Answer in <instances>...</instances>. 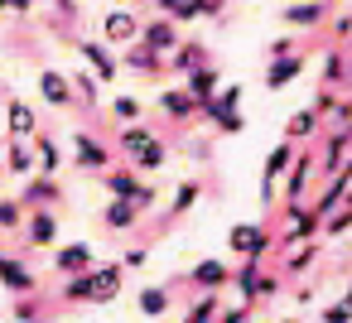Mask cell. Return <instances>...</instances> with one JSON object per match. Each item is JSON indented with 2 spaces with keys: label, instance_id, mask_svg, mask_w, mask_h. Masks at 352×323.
I'll return each instance as SVG.
<instances>
[{
  "label": "cell",
  "instance_id": "obj_1",
  "mask_svg": "<svg viewBox=\"0 0 352 323\" xmlns=\"http://www.w3.org/2000/svg\"><path fill=\"white\" fill-rule=\"evenodd\" d=\"M121 275H126L121 260H116V265L92 260L87 270L68 275V285L58 289V299H63V304H111V299L121 294Z\"/></svg>",
  "mask_w": 352,
  "mask_h": 323
},
{
  "label": "cell",
  "instance_id": "obj_2",
  "mask_svg": "<svg viewBox=\"0 0 352 323\" xmlns=\"http://www.w3.org/2000/svg\"><path fill=\"white\" fill-rule=\"evenodd\" d=\"M121 155L131 159V169H140V174H155V169H164L169 164V145L150 131V126H135V121H126V131H121Z\"/></svg>",
  "mask_w": 352,
  "mask_h": 323
},
{
  "label": "cell",
  "instance_id": "obj_3",
  "mask_svg": "<svg viewBox=\"0 0 352 323\" xmlns=\"http://www.w3.org/2000/svg\"><path fill=\"white\" fill-rule=\"evenodd\" d=\"M102 188L111 193V198H135L140 208H150L155 203V188L150 183H140V174H131V169H102Z\"/></svg>",
  "mask_w": 352,
  "mask_h": 323
},
{
  "label": "cell",
  "instance_id": "obj_4",
  "mask_svg": "<svg viewBox=\"0 0 352 323\" xmlns=\"http://www.w3.org/2000/svg\"><path fill=\"white\" fill-rule=\"evenodd\" d=\"M227 246H232L236 256H261V260H265V251L275 246V236H270L261 222H236V227L227 232Z\"/></svg>",
  "mask_w": 352,
  "mask_h": 323
},
{
  "label": "cell",
  "instance_id": "obj_5",
  "mask_svg": "<svg viewBox=\"0 0 352 323\" xmlns=\"http://www.w3.org/2000/svg\"><path fill=\"white\" fill-rule=\"evenodd\" d=\"M289 159H294V140H280V145L265 155V169H261V203L275 198V183H280V174L289 169Z\"/></svg>",
  "mask_w": 352,
  "mask_h": 323
},
{
  "label": "cell",
  "instance_id": "obj_6",
  "mask_svg": "<svg viewBox=\"0 0 352 323\" xmlns=\"http://www.w3.org/2000/svg\"><path fill=\"white\" fill-rule=\"evenodd\" d=\"M140 44L155 49L160 58H169L174 44H179V25L174 20H140Z\"/></svg>",
  "mask_w": 352,
  "mask_h": 323
},
{
  "label": "cell",
  "instance_id": "obj_7",
  "mask_svg": "<svg viewBox=\"0 0 352 323\" xmlns=\"http://www.w3.org/2000/svg\"><path fill=\"white\" fill-rule=\"evenodd\" d=\"M39 97H44V102H49L54 111H68L78 92H73V78H63V73L44 68V73H39Z\"/></svg>",
  "mask_w": 352,
  "mask_h": 323
},
{
  "label": "cell",
  "instance_id": "obj_8",
  "mask_svg": "<svg viewBox=\"0 0 352 323\" xmlns=\"http://www.w3.org/2000/svg\"><path fill=\"white\" fill-rule=\"evenodd\" d=\"M73 164H78V169H107V164H111V150H107L97 135L78 131V135H73Z\"/></svg>",
  "mask_w": 352,
  "mask_h": 323
},
{
  "label": "cell",
  "instance_id": "obj_9",
  "mask_svg": "<svg viewBox=\"0 0 352 323\" xmlns=\"http://www.w3.org/2000/svg\"><path fill=\"white\" fill-rule=\"evenodd\" d=\"M323 227V217L314 212V208H299V203H289V217H285V227H280V241L289 246V241H299V236H314Z\"/></svg>",
  "mask_w": 352,
  "mask_h": 323
},
{
  "label": "cell",
  "instance_id": "obj_10",
  "mask_svg": "<svg viewBox=\"0 0 352 323\" xmlns=\"http://www.w3.org/2000/svg\"><path fill=\"white\" fill-rule=\"evenodd\" d=\"M0 285H6L10 294H34V289H39L34 270H30L25 260H15V256H0Z\"/></svg>",
  "mask_w": 352,
  "mask_h": 323
},
{
  "label": "cell",
  "instance_id": "obj_11",
  "mask_svg": "<svg viewBox=\"0 0 352 323\" xmlns=\"http://www.w3.org/2000/svg\"><path fill=\"white\" fill-rule=\"evenodd\" d=\"M102 34L111 39V44H135L140 39V15H131V10H111L107 20H102Z\"/></svg>",
  "mask_w": 352,
  "mask_h": 323
},
{
  "label": "cell",
  "instance_id": "obj_12",
  "mask_svg": "<svg viewBox=\"0 0 352 323\" xmlns=\"http://www.w3.org/2000/svg\"><path fill=\"white\" fill-rule=\"evenodd\" d=\"M25 212H30V246H34V251L54 246V241H58V217H54V208H25Z\"/></svg>",
  "mask_w": 352,
  "mask_h": 323
},
{
  "label": "cell",
  "instance_id": "obj_13",
  "mask_svg": "<svg viewBox=\"0 0 352 323\" xmlns=\"http://www.w3.org/2000/svg\"><path fill=\"white\" fill-rule=\"evenodd\" d=\"M299 73H304V58L285 49V54H275V58H270V68H265V87H270V92H280V87H285V82H294Z\"/></svg>",
  "mask_w": 352,
  "mask_h": 323
},
{
  "label": "cell",
  "instance_id": "obj_14",
  "mask_svg": "<svg viewBox=\"0 0 352 323\" xmlns=\"http://www.w3.org/2000/svg\"><path fill=\"white\" fill-rule=\"evenodd\" d=\"M160 111H164L169 121H193V116H198V102H193L188 87H164V92H160Z\"/></svg>",
  "mask_w": 352,
  "mask_h": 323
},
{
  "label": "cell",
  "instance_id": "obj_15",
  "mask_svg": "<svg viewBox=\"0 0 352 323\" xmlns=\"http://www.w3.org/2000/svg\"><path fill=\"white\" fill-rule=\"evenodd\" d=\"M58 198H63V193H58L54 174H30V183H25V193H20L25 208H54Z\"/></svg>",
  "mask_w": 352,
  "mask_h": 323
},
{
  "label": "cell",
  "instance_id": "obj_16",
  "mask_svg": "<svg viewBox=\"0 0 352 323\" xmlns=\"http://www.w3.org/2000/svg\"><path fill=\"white\" fill-rule=\"evenodd\" d=\"M140 212H145V208H140L135 198H111L107 212H102V227H107V232H126V227L140 222Z\"/></svg>",
  "mask_w": 352,
  "mask_h": 323
},
{
  "label": "cell",
  "instance_id": "obj_17",
  "mask_svg": "<svg viewBox=\"0 0 352 323\" xmlns=\"http://www.w3.org/2000/svg\"><path fill=\"white\" fill-rule=\"evenodd\" d=\"M97 260V251L87 246V241H73V246H63V251H54V270L68 280V275H78V270H87Z\"/></svg>",
  "mask_w": 352,
  "mask_h": 323
},
{
  "label": "cell",
  "instance_id": "obj_18",
  "mask_svg": "<svg viewBox=\"0 0 352 323\" xmlns=\"http://www.w3.org/2000/svg\"><path fill=\"white\" fill-rule=\"evenodd\" d=\"M78 54H82V63L97 73V82H111V78L121 73V63H116V58H111L102 44H92V39H82V44H78Z\"/></svg>",
  "mask_w": 352,
  "mask_h": 323
},
{
  "label": "cell",
  "instance_id": "obj_19",
  "mask_svg": "<svg viewBox=\"0 0 352 323\" xmlns=\"http://www.w3.org/2000/svg\"><path fill=\"white\" fill-rule=\"evenodd\" d=\"M241 97H246V87H236V82H227V87H217L203 107H198V116H208V121H217V116H227V111H236L241 107Z\"/></svg>",
  "mask_w": 352,
  "mask_h": 323
},
{
  "label": "cell",
  "instance_id": "obj_20",
  "mask_svg": "<svg viewBox=\"0 0 352 323\" xmlns=\"http://www.w3.org/2000/svg\"><path fill=\"white\" fill-rule=\"evenodd\" d=\"M285 174H289V179H285V198H289V203H304V188H309V179H314V155H294Z\"/></svg>",
  "mask_w": 352,
  "mask_h": 323
},
{
  "label": "cell",
  "instance_id": "obj_21",
  "mask_svg": "<svg viewBox=\"0 0 352 323\" xmlns=\"http://www.w3.org/2000/svg\"><path fill=\"white\" fill-rule=\"evenodd\" d=\"M188 285H198V289H227L232 285V270H227V260H198L188 270Z\"/></svg>",
  "mask_w": 352,
  "mask_h": 323
},
{
  "label": "cell",
  "instance_id": "obj_22",
  "mask_svg": "<svg viewBox=\"0 0 352 323\" xmlns=\"http://www.w3.org/2000/svg\"><path fill=\"white\" fill-rule=\"evenodd\" d=\"M135 309H140L145 318H164V313L174 309V289H169V285H145V289L135 294Z\"/></svg>",
  "mask_w": 352,
  "mask_h": 323
},
{
  "label": "cell",
  "instance_id": "obj_23",
  "mask_svg": "<svg viewBox=\"0 0 352 323\" xmlns=\"http://www.w3.org/2000/svg\"><path fill=\"white\" fill-rule=\"evenodd\" d=\"M323 15H328L323 0H299V5H285V10H280V20H285L289 30H314Z\"/></svg>",
  "mask_w": 352,
  "mask_h": 323
},
{
  "label": "cell",
  "instance_id": "obj_24",
  "mask_svg": "<svg viewBox=\"0 0 352 323\" xmlns=\"http://www.w3.org/2000/svg\"><path fill=\"white\" fill-rule=\"evenodd\" d=\"M121 63H126L131 73H145V78H160V73H164V58H160L155 49H145L140 39H135V44H126V58H121Z\"/></svg>",
  "mask_w": 352,
  "mask_h": 323
},
{
  "label": "cell",
  "instance_id": "obj_25",
  "mask_svg": "<svg viewBox=\"0 0 352 323\" xmlns=\"http://www.w3.org/2000/svg\"><path fill=\"white\" fill-rule=\"evenodd\" d=\"M184 78H188L184 87L193 92V102H198V107H203V102H208V97L222 87V73H217L212 63H198V68H193V73H184Z\"/></svg>",
  "mask_w": 352,
  "mask_h": 323
},
{
  "label": "cell",
  "instance_id": "obj_26",
  "mask_svg": "<svg viewBox=\"0 0 352 323\" xmlns=\"http://www.w3.org/2000/svg\"><path fill=\"white\" fill-rule=\"evenodd\" d=\"M164 63H169L174 73H193L198 63H208V49H203V44H184V39H179V44H174V54H169Z\"/></svg>",
  "mask_w": 352,
  "mask_h": 323
},
{
  "label": "cell",
  "instance_id": "obj_27",
  "mask_svg": "<svg viewBox=\"0 0 352 323\" xmlns=\"http://www.w3.org/2000/svg\"><path fill=\"white\" fill-rule=\"evenodd\" d=\"M6 169H10V174H20V179H30V174L39 169L34 150H30V145H25L20 135H15V140H10V150H6Z\"/></svg>",
  "mask_w": 352,
  "mask_h": 323
},
{
  "label": "cell",
  "instance_id": "obj_28",
  "mask_svg": "<svg viewBox=\"0 0 352 323\" xmlns=\"http://www.w3.org/2000/svg\"><path fill=\"white\" fill-rule=\"evenodd\" d=\"M6 126H10V135H20V140H30V135L39 131V121H34V111H30L25 102H10V107H6Z\"/></svg>",
  "mask_w": 352,
  "mask_h": 323
},
{
  "label": "cell",
  "instance_id": "obj_29",
  "mask_svg": "<svg viewBox=\"0 0 352 323\" xmlns=\"http://www.w3.org/2000/svg\"><path fill=\"white\" fill-rule=\"evenodd\" d=\"M30 145H34V159H39V169H44V174H54V169L63 164V155H58V145H54L49 135H39V131H34V135H30Z\"/></svg>",
  "mask_w": 352,
  "mask_h": 323
},
{
  "label": "cell",
  "instance_id": "obj_30",
  "mask_svg": "<svg viewBox=\"0 0 352 323\" xmlns=\"http://www.w3.org/2000/svg\"><path fill=\"white\" fill-rule=\"evenodd\" d=\"M198 193H203V183H198V179H184V183L174 188V198H169V217H184V212L198 203Z\"/></svg>",
  "mask_w": 352,
  "mask_h": 323
},
{
  "label": "cell",
  "instance_id": "obj_31",
  "mask_svg": "<svg viewBox=\"0 0 352 323\" xmlns=\"http://www.w3.org/2000/svg\"><path fill=\"white\" fill-rule=\"evenodd\" d=\"M314 126H318V111H314V107H309V111H294V116H289V126H285V140H294V145H299V140H309V135H314Z\"/></svg>",
  "mask_w": 352,
  "mask_h": 323
},
{
  "label": "cell",
  "instance_id": "obj_32",
  "mask_svg": "<svg viewBox=\"0 0 352 323\" xmlns=\"http://www.w3.org/2000/svg\"><path fill=\"white\" fill-rule=\"evenodd\" d=\"M184 313H188L193 323H208V318H217V313H222V304H217V289H203V299H193Z\"/></svg>",
  "mask_w": 352,
  "mask_h": 323
},
{
  "label": "cell",
  "instance_id": "obj_33",
  "mask_svg": "<svg viewBox=\"0 0 352 323\" xmlns=\"http://www.w3.org/2000/svg\"><path fill=\"white\" fill-rule=\"evenodd\" d=\"M25 222V203L20 198H0V232H20Z\"/></svg>",
  "mask_w": 352,
  "mask_h": 323
},
{
  "label": "cell",
  "instance_id": "obj_34",
  "mask_svg": "<svg viewBox=\"0 0 352 323\" xmlns=\"http://www.w3.org/2000/svg\"><path fill=\"white\" fill-rule=\"evenodd\" d=\"M155 5L174 20V25H184V20H198V5H193V0H155Z\"/></svg>",
  "mask_w": 352,
  "mask_h": 323
},
{
  "label": "cell",
  "instance_id": "obj_35",
  "mask_svg": "<svg viewBox=\"0 0 352 323\" xmlns=\"http://www.w3.org/2000/svg\"><path fill=\"white\" fill-rule=\"evenodd\" d=\"M347 145H352V131L342 126V131H338V135L328 140V155H323V169H328V174L338 169V159H342V150H347Z\"/></svg>",
  "mask_w": 352,
  "mask_h": 323
},
{
  "label": "cell",
  "instance_id": "obj_36",
  "mask_svg": "<svg viewBox=\"0 0 352 323\" xmlns=\"http://www.w3.org/2000/svg\"><path fill=\"white\" fill-rule=\"evenodd\" d=\"M314 256H318V246H314V241H304V246L285 260V270H289V275H299V270H309V265H314Z\"/></svg>",
  "mask_w": 352,
  "mask_h": 323
},
{
  "label": "cell",
  "instance_id": "obj_37",
  "mask_svg": "<svg viewBox=\"0 0 352 323\" xmlns=\"http://www.w3.org/2000/svg\"><path fill=\"white\" fill-rule=\"evenodd\" d=\"M111 111H116V121H140V102L135 97H116Z\"/></svg>",
  "mask_w": 352,
  "mask_h": 323
},
{
  "label": "cell",
  "instance_id": "obj_38",
  "mask_svg": "<svg viewBox=\"0 0 352 323\" xmlns=\"http://www.w3.org/2000/svg\"><path fill=\"white\" fill-rule=\"evenodd\" d=\"M73 92L87 97V102H97V78H92V73H78V78H73Z\"/></svg>",
  "mask_w": 352,
  "mask_h": 323
},
{
  "label": "cell",
  "instance_id": "obj_39",
  "mask_svg": "<svg viewBox=\"0 0 352 323\" xmlns=\"http://www.w3.org/2000/svg\"><path fill=\"white\" fill-rule=\"evenodd\" d=\"M212 126H217V131H222V135H236V131H241V126H246V116H241V111H227V116H217V121H212Z\"/></svg>",
  "mask_w": 352,
  "mask_h": 323
},
{
  "label": "cell",
  "instance_id": "obj_40",
  "mask_svg": "<svg viewBox=\"0 0 352 323\" xmlns=\"http://www.w3.org/2000/svg\"><path fill=\"white\" fill-rule=\"evenodd\" d=\"M145 260H150V251H145V246H131V251H121V265H126V270H140Z\"/></svg>",
  "mask_w": 352,
  "mask_h": 323
},
{
  "label": "cell",
  "instance_id": "obj_41",
  "mask_svg": "<svg viewBox=\"0 0 352 323\" xmlns=\"http://www.w3.org/2000/svg\"><path fill=\"white\" fill-rule=\"evenodd\" d=\"M198 5V15H208V20H217L222 10H227V0H193Z\"/></svg>",
  "mask_w": 352,
  "mask_h": 323
},
{
  "label": "cell",
  "instance_id": "obj_42",
  "mask_svg": "<svg viewBox=\"0 0 352 323\" xmlns=\"http://www.w3.org/2000/svg\"><path fill=\"white\" fill-rule=\"evenodd\" d=\"M323 78H328V82H338V78H342V54H328V63H323Z\"/></svg>",
  "mask_w": 352,
  "mask_h": 323
},
{
  "label": "cell",
  "instance_id": "obj_43",
  "mask_svg": "<svg viewBox=\"0 0 352 323\" xmlns=\"http://www.w3.org/2000/svg\"><path fill=\"white\" fill-rule=\"evenodd\" d=\"M0 10H20V15H30L34 0H0Z\"/></svg>",
  "mask_w": 352,
  "mask_h": 323
},
{
  "label": "cell",
  "instance_id": "obj_44",
  "mask_svg": "<svg viewBox=\"0 0 352 323\" xmlns=\"http://www.w3.org/2000/svg\"><path fill=\"white\" fill-rule=\"evenodd\" d=\"M333 30H338V39H347V34H352V15H342V20H338Z\"/></svg>",
  "mask_w": 352,
  "mask_h": 323
},
{
  "label": "cell",
  "instance_id": "obj_45",
  "mask_svg": "<svg viewBox=\"0 0 352 323\" xmlns=\"http://www.w3.org/2000/svg\"><path fill=\"white\" fill-rule=\"evenodd\" d=\"M342 309H347V318H352V289H347V299H342Z\"/></svg>",
  "mask_w": 352,
  "mask_h": 323
},
{
  "label": "cell",
  "instance_id": "obj_46",
  "mask_svg": "<svg viewBox=\"0 0 352 323\" xmlns=\"http://www.w3.org/2000/svg\"><path fill=\"white\" fill-rule=\"evenodd\" d=\"M0 256H6V251H0Z\"/></svg>",
  "mask_w": 352,
  "mask_h": 323
}]
</instances>
